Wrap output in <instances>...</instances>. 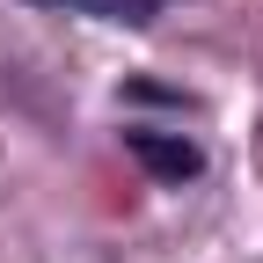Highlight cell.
I'll list each match as a JSON object with an SVG mask.
<instances>
[{"mask_svg":"<svg viewBox=\"0 0 263 263\" xmlns=\"http://www.w3.org/2000/svg\"><path fill=\"white\" fill-rule=\"evenodd\" d=\"M59 8H81V15H103V22H154L161 0H59Z\"/></svg>","mask_w":263,"mask_h":263,"instance_id":"7a4b0ae2","label":"cell"},{"mask_svg":"<svg viewBox=\"0 0 263 263\" xmlns=\"http://www.w3.org/2000/svg\"><path fill=\"white\" fill-rule=\"evenodd\" d=\"M124 154L139 161L154 183H168V190H183V183L205 176V154H197L183 132H146V124H139V132H124Z\"/></svg>","mask_w":263,"mask_h":263,"instance_id":"6da1fadb","label":"cell"}]
</instances>
